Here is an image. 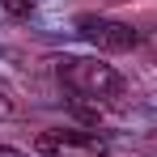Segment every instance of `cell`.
<instances>
[{
  "instance_id": "obj_1",
  "label": "cell",
  "mask_w": 157,
  "mask_h": 157,
  "mask_svg": "<svg viewBox=\"0 0 157 157\" xmlns=\"http://www.w3.org/2000/svg\"><path fill=\"white\" fill-rule=\"evenodd\" d=\"M55 77L68 94H77L81 102H89L94 110L102 106H123L128 98V81L115 64H106L98 55H59L55 59Z\"/></svg>"
},
{
  "instance_id": "obj_2",
  "label": "cell",
  "mask_w": 157,
  "mask_h": 157,
  "mask_svg": "<svg viewBox=\"0 0 157 157\" xmlns=\"http://www.w3.org/2000/svg\"><path fill=\"white\" fill-rule=\"evenodd\" d=\"M34 149L43 157H106V140L85 128H47L38 132Z\"/></svg>"
},
{
  "instance_id": "obj_3",
  "label": "cell",
  "mask_w": 157,
  "mask_h": 157,
  "mask_svg": "<svg viewBox=\"0 0 157 157\" xmlns=\"http://www.w3.org/2000/svg\"><path fill=\"white\" fill-rule=\"evenodd\" d=\"M77 34L89 43V47H98V51H132L136 43H140V34L128 26V21H115V17H102V13H81L77 21Z\"/></svg>"
},
{
  "instance_id": "obj_4",
  "label": "cell",
  "mask_w": 157,
  "mask_h": 157,
  "mask_svg": "<svg viewBox=\"0 0 157 157\" xmlns=\"http://www.w3.org/2000/svg\"><path fill=\"white\" fill-rule=\"evenodd\" d=\"M0 9H4L9 17H30V13L38 9V0H0Z\"/></svg>"
},
{
  "instance_id": "obj_5",
  "label": "cell",
  "mask_w": 157,
  "mask_h": 157,
  "mask_svg": "<svg viewBox=\"0 0 157 157\" xmlns=\"http://www.w3.org/2000/svg\"><path fill=\"white\" fill-rule=\"evenodd\" d=\"M13 110H17V102H13V89H9V85L0 81V119H9Z\"/></svg>"
},
{
  "instance_id": "obj_6",
  "label": "cell",
  "mask_w": 157,
  "mask_h": 157,
  "mask_svg": "<svg viewBox=\"0 0 157 157\" xmlns=\"http://www.w3.org/2000/svg\"><path fill=\"white\" fill-rule=\"evenodd\" d=\"M0 157H30L26 149H13V144H0Z\"/></svg>"
}]
</instances>
